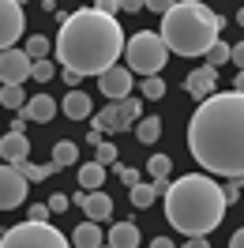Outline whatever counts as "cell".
<instances>
[{
	"mask_svg": "<svg viewBox=\"0 0 244 248\" xmlns=\"http://www.w3.org/2000/svg\"><path fill=\"white\" fill-rule=\"evenodd\" d=\"M188 151L211 177L244 181V94H211L188 121Z\"/></svg>",
	"mask_w": 244,
	"mask_h": 248,
	"instance_id": "6da1fadb",
	"label": "cell"
},
{
	"mask_svg": "<svg viewBox=\"0 0 244 248\" xmlns=\"http://www.w3.org/2000/svg\"><path fill=\"white\" fill-rule=\"evenodd\" d=\"M57 64L76 76H102L124 53V31L117 16H106L98 8H79L61 23L57 34Z\"/></svg>",
	"mask_w": 244,
	"mask_h": 248,
	"instance_id": "7a4b0ae2",
	"label": "cell"
},
{
	"mask_svg": "<svg viewBox=\"0 0 244 248\" xmlns=\"http://www.w3.org/2000/svg\"><path fill=\"white\" fill-rule=\"evenodd\" d=\"M226 196L222 185H214L211 173H184L181 181H169L166 192V218L177 233L207 237L226 218Z\"/></svg>",
	"mask_w": 244,
	"mask_h": 248,
	"instance_id": "3957f363",
	"label": "cell"
},
{
	"mask_svg": "<svg viewBox=\"0 0 244 248\" xmlns=\"http://www.w3.org/2000/svg\"><path fill=\"white\" fill-rule=\"evenodd\" d=\"M226 31V19L211 12L207 4L199 0H177L162 16V42H166L169 53L177 57H207V49L222 38Z\"/></svg>",
	"mask_w": 244,
	"mask_h": 248,
	"instance_id": "277c9868",
	"label": "cell"
},
{
	"mask_svg": "<svg viewBox=\"0 0 244 248\" xmlns=\"http://www.w3.org/2000/svg\"><path fill=\"white\" fill-rule=\"evenodd\" d=\"M124 57H128V72L136 76H162V68L169 64V49L162 42V34L154 31H136L124 42Z\"/></svg>",
	"mask_w": 244,
	"mask_h": 248,
	"instance_id": "5b68a950",
	"label": "cell"
},
{
	"mask_svg": "<svg viewBox=\"0 0 244 248\" xmlns=\"http://www.w3.org/2000/svg\"><path fill=\"white\" fill-rule=\"evenodd\" d=\"M0 248H72V241H64V233L49 222H19L0 237Z\"/></svg>",
	"mask_w": 244,
	"mask_h": 248,
	"instance_id": "8992f818",
	"label": "cell"
},
{
	"mask_svg": "<svg viewBox=\"0 0 244 248\" xmlns=\"http://www.w3.org/2000/svg\"><path fill=\"white\" fill-rule=\"evenodd\" d=\"M34 61L27 57V49H4L0 53V87H23L30 79Z\"/></svg>",
	"mask_w": 244,
	"mask_h": 248,
	"instance_id": "52a82bcc",
	"label": "cell"
},
{
	"mask_svg": "<svg viewBox=\"0 0 244 248\" xmlns=\"http://www.w3.org/2000/svg\"><path fill=\"white\" fill-rule=\"evenodd\" d=\"M23 31H27L23 8H19L15 0H0V53H4V49H15Z\"/></svg>",
	"mask_w": 244,
	"mask_h": 248,
	"instance_id": "ba28073f",
	"label": "cell"
},
{
	"mask_svg": "<svg viewBox=\"0 0 244 248\" xmlns=\"http://www.w3.org/2000/svg\"><path fill=\"white\" fill-rule=\"evenodd\" d=\"M23 200H27V177H23L15 166L0 162V211H12V207H19Z\"/></svg>",
	"mask_w": 244,
	"mask_h": 248,
	"instance_id": "9c48e42d",
	"label": "cell"
},
{
	"mask_svg": "<svg viewBox=\"0 0 244 248\" xmlns=\"http://www.w3.org/2000/svg\"><path fill=\"white\" fill-rule=\"evenodd\" d=\"M98 91L106 94L109 102H124L132 94V72H128V64H113L109 72H102L98 76Z\"/></svg>",
	"mask_w": 244,
	"mask_h": 248,
	"instance_id": "30bf717a",
	"label": "cell"
},
{
	"mask_svg": "<svg viewBox=\"0 0 244 248\" xmlns=\"http://www.w3.org/2000/svg\"><path fill=\"white\" fill-rule=\"evenodd\" d=\"M214 87H218V68H211V64H203V68H196V72H188V79H184V91L192 94V98H211Z\"/></svg>",
	"mask_w": 244,
	"mask_h": 248,
	"instance_id": "8fae6325",
	"label": "cell"
},
{
	"mask_svg": "<svg viewBox=\"0 0 244 248\" xmlns=\"http://www.w3.org/2000/svg\"><path fill=\"white\" fill-rule=\"evenodd\" d=\"M57 113H61V102H57V98H49V94H34L30 102L19 109V117H23V121H38V124L53 121Z\"/></svg>",
	"mask_w": 244,
	"mask_h": 248,
	"instance_id": "7c38bea8",
	"label": "cell"
},
{
	"mask_svg": "<svg viewBox=\"0 0 244 248\" xmlns=\"http://www.w3.org/2000/svg\"><path fill=\"white\" fill-rule=\"evenodd\" d=\"M27 155H30L27 132H8V136L0 140V158H4L8 166H19V162H27Z\"/></svg>",
	"mask_w": 244,
	"mask_h": 248,
	"instance_id": "4fadbf2b",
	"label": "cell"
},
{
	"mask_svg": "<svg viewBox=\"0 0 244 248\" xmlns=\"http://www.w3.org/2000/svg\"><path fill=\"white\" fill-rule=\"evenodd\" d=\"M83 215L91 218V222H109V218H113V200H109L102 188H98V192H87V200H83Z\"/></svg>",
	"mask_w": 244,
	"mask_h": 248,
	"instance_id": "5bb4252c",
	"label": "cell"
},
{
	"mask_svg": "<svg viewBox=\"0 0 244 248\" xmlns=\"http://www.w3.org/2000/svg\"><path fill=\"white\" fill-rule=\"evenodd\" d=\"M61 109H64V117H72V121H87V117L94 113L91 94H83V91H68L64 102H61Z\"/></svg>",
	"mask_w": 244,
	"mask_h": 248,
	"instance_id": "9a60e30c",
	"label": "cell"
},
{
	"mask_svg": "<svg viewBox=\"0 0 244 248\" xmlns=\"http://www.w3.org/2000/svg\"><path fill=\"white\" fill-rule=\"evenodd\" d=\"M106 245V237H102V230H98V222H79L76 233H72V248H102Z\"/></svg>",
	"mask_w": 244,
	"mask_h": 248,
	"instance_id": "2e32d148",
	"label": "cell"
},
{
	"mask_svg": "<svg viewBox=\"0 0 244 248\" xmlns=\"http://www.w3.org/2000/svg\"><path fill=\"white\" fill-rule=\"evenodd\" d=\"M106 245H113V248H139V226L136 222H117V226L109 230Z\"/></svg>",
	"mask_w": 244,
	"mask_h": 248,
	"instance_id": "e0dca14e",
	"label": "cell"
},
{
	"mask_svg": "<svg viewBox=\"0 0 244 248\" xmlns=\"http://www.w3.org/2000/svg\"><path fill=\"white\" fill-rule=\"evenodd\" d=\"M79 185H83V192H98V188L106 185V166H102V162L79 166Z\"/></svg>",
	"mask_w": 244,
	"mask_h": 248,
	"instance_id": "ac0fdd59",
	"label": "cell"
},
{
	"mask_svg": "<svg viewBox=\"0 0 244 248\" xmlns=\"http://www.w3.org/2000/svg\"><path fill=\"white\" fill-rule=\"evenodd\" d=\"M94 128H98L102 136H106V132H124V128H121V109H117V102H109V106L94 117Z\"/></svg>",
	"mask_w": 244,
	"mask_h": 248,
	"instance_id": "d6986e66",
	"label": "cell"
},
{
	"mask_svg": "<svg viewBox=\"0 0 244 248\" xmlns=\"http://www.w3.org/2000/svg\"><path fill=\"white\" fill-rule=\"evenodd\" d=\"M76 162H79V147H76V143L61 140L57 147H53V166H57V170H64V166H76Z\"/></svg>",
	"mask_w": 244,
	"mask_h": 248,
	"instance_id": "ffe728a7",
	"label": "cell"
},
{
	"mask_svg": "<svg viewBox=\"0 0 244 248\" xmlns=\"http://www.w3.org/2000/svg\"><path fill=\"white\" fill-rule=\"evenodd\" d=\"M136 136H139V143H158V136H162V121L158 117H139V124H136Z\"/></svg>",
	"mask_w": 244,
	"mask_h": 248,
	"instance_id": "44dd1931",
	"label": "cell"
},
{
	"mask_svg": "<svg viewBox=\"0 0 244 248\" xmlns=\"http://www.w3.org/2000/svg\"><path fill=\"white\" fill-rule=\"evenodd\" d=\"M117 109H121V128H128V124H136L143 117V102H139L136 94H128L124 102H117Z\"/></svg>",
	"mask_w": 244,
	"mask_h": 248,
	"instance_id": "7402d4cb",
	"label": "cell"
},
{
	"mask_svg": "<svg viewBox=\"0 0 244 248\" xmlns=\"http://www.w3.org/2000/svg\"><path fill=\"white\" fill-rule=\"evenodd\" d=\"M15 170L23 173V177H27V185H30V181H46V177H53V173H57V166H53V162H49V166H38V162H30V158H27V162H19Z\"/></svg>",
	"mask_w": 244,
	"mask_h": 248,
	"instance_id": "603a6c76",
	"label": "cell"
},
{
	"mask_svg": "<svg viewBox=\"0 0 244 248\" xmlns=\"http://www.w3.org/2000/svg\"><path fill=\"white\" fill-rule=\"evenodd\" d=\"M49 49H53V42H49L46 34H30V38H27V57H30V61H46Z\"/></svg>",
	"mask_w": 244,
	"mask_h": 248,
	"instance_id": "cb8c5ba5",
	"label": "cell"
},
{
	"mask_svg": "<svg viewBox=\"0 0 244 248\" xmlns=\"http://www.w3.org/2000/svg\"><path fill=\"white\" fill-rule=\"evenodd\" d=\"M128 196H132V207H139V211H143V207H151V203L158 200V188H154V181H151V185H136Z\"/></svg>",
	"mask_w": 244,
	"mask_h": 248,
	"instance_id": "d4e9b609",
	"label": "cell"
},
{
	"mask_svg": "<svg viewBox=\"0 0 244 248\" xmlns=\"http://www.w3.org/2000/svg\"><path fill=\"white\" fill-rule=\"evenodd\" d=\"M30 102L27 94H23V87H0V106L4 109H23Z\"/></svg>",
	"mask_w": 244,
	"mask_h": 248,
	"instance_id": "484cf974",
	"label": "cell"
},
{
	"mask_svg": "<svg viewBox=\"0 0 244 248\" xmlns=\"http://www.w3.org/2000/svg\"><path fill=\"white\" fill-rule=\"evenodd\" d=\"M147 170H151V181H169V170H173V162H169V155H151Z\"/></svg>",
	"mask_w": 244,
	"mask_h": 248,
	"instance_id": "4316f807",
	"label": "cell"
},
{
	"mask_svg": "<svg viewBox=\"0 0 244 248\" xmlns=\"http://www.w3.org/2000/svg\"><path fill=\"white\" fill-rule=\"evenodd\" d=\"M139 91H143V98H154V102H158V98L166 94V79H162V76H147Z\"/></svg>",
	"mask_w": 244,
	"mask_h": 248,
	"instance_id": "83f0119b",
	"label": "cell"
},
{
	"mask_svg": "<svg viewBox=\"0 0 244 248\" xmlns=\"http://www.w3.org/2000/svg\"><path fill=\"white\" fill-rule=\"evenodd\" d=\"M30 76L38 79V83H49V79L57 76V64L49 61V57H46V61H34V68H30Z\"/></svg>",
	"mask_w": 244,
	"mask_h": 248,
	"instance_id": "f1b7e54d",
	"label": "cell"
},
{
	"mask_svg": "<svg viewBox=\"0 0 244 248\" xmlns=\"http://www.w3.org/2000/svg\"><path fill=\"white\" fill-rule=\"evenodd\" d=\"M226 61H229V46L218 38V42L207 49V64H211V68H218V64H226Z\"/></svg>",
	"mask_w": 244,
	"mask_h": 248,
	"instance_id": "f546056e",
	"label": "cell"
},
{
	"mask_svg": "<svg viewBox=\"0 0 244 248\" xmlns=\"http://www.w3.org/2000/svg\"><path fill=\"white\" fill-rule=\"evenodd\" d=\"M94 162H102V166H113V162H117V147L102 140L98 147H94Z\"/></svg>",
	"mask_w": 244,
	"mask_h": 248,
	"instance_id": "4dcf8cb0",
	"label": "cell"
},
{
	"mask_svg": "<svg viewBox=\"0 0 244 248\" xmlns=\"http://www.w3.org/2000/svg\"><path fill=\"white\" fill-rule=\"evenodd\" d=\"M68 207H72V200H68V196H64V192H57V196H53V200H49V211H53V215H64V211H68Z\"/></svg>",
	"mask_w": 244,
	"mask_h": 248,
	"instance_id": "1f68e13d",
	"label": "cell"
},
{
	"mask_svg": "<svg viewBox=\"0 0 244 248\" xmlns=\"http://www.w3.org/2000/svg\"><path fill=\"white\" fill-rule=\"evenodd\" d=\"M241 185H244V181H229V185H222V196H226V203H237V200H241Z\"/></svg>",
	"mask_w": 244,
	"mask_h": 248,
	"instance_id": "d6a6232c",
	"label": "cell"
},
{
	"mask_svg": "<svg viewBox=\"0 0 244 248\" xmlns=\"http://www.w3.org/2000/svg\"><path fill=\"white\" fill-rule=\"evenodd\" d=\"M49 215H53L49 203H34V207H30V222H49Z\"/></svg>",
	"mask_w": 244,
	"mask_h": 248,
	"instance_id": "836d02e7",
	"label": "cell"
},
{
	"mask_svg": "<svg viewBox=\"0 0 244 248\" xmlns=\"http://www.w3.org/2000/svg\"><path fill=\"white\" fill-rule=\"evenodd\" d=\"M117 173H121V181H124L128 188H136V185H139V170H132V166H121Z\"/></svg>",
	"mask_w": 244,
	"mask_h": 248,
	"instance_id": "e575fe53",
	"label": "cell"
},
{
	"mask_svg": "<svg viewBox=\"0 0 244 248\" xmlns=\"http://www.w3.org/2000/svg\"><path fill=\"white\" fill-rule=\"evenodd\" d=\"M117 4H121V12H128V16H132V12H143V8H147V0H117Z\"/></svg>",
	"mask_w": 244,
	"mask_h": 248,
	"instance_id": "d590c367",
	"label": "cell"
},
{
	"mask_svg": "<svg viewBox=\"0 0 244 248\" xmlns=\"http://www.w3.org/2000/svg\"><path fill=\"white\" fill-rule=\"evenodd\" d=\"M173 4H177V0H147V8H151V12H158V16H166Z\"/></svg>",
	"mask_w": 244,
	"mask_h": 248,
	"instance_id": "8d00e7d4",
	"label": "cell"
},
{
	"mask_svg": "<svg viewBox=\"0 0 244 248\" xmlns=\"http://www.w3.org/2000/svg\"><path fill=\"white\" fill-rule=\"evenodd\" d=\"M94 8H98V12H106V16H117V12H121V4H117V0H98Z\"/></svg>",
	"mask_w": 244,
	"mask_h": 248,
	"instance_id": "74e56055",
	"label": "cell"
},
{
	"mask_svg": "<svg viewBox=\"0 0 244 248\" xmlns=\"http://www.w3.org/2000/svg\"><path fill=\"white\" fill-rule=\"evenodd\" d=\"M229 61H233V64H241V68H244V42L229 46Z\"/></svg>",
	"mask_w": 244,
	"mask_h": 248,
	"instance_id": "f35d334b",
	"label": "cell"
},
{
	"mask_svg": "<svg viewBox=\"0 0 244 248\" xmlns=\"http://www.w3.org/2000/svg\"><path fill=\"white\" fill-rule=\"evenodd\" d=\"M184 248H211V241H207V237H188Z\"/></svg>",
	"mask_w": 244,
	"mask_h": 248,
	"instance_id": "ab89813d",
	"label": "cell"
},
{
	"mask_svg": "<svg viewBox=\"0 0 244 248\" xmlns=\"http://www.w3.org/2000/svg\"><path fill=\"white\" fill-rule=\"evenodd\" d=\"M229 248H244V226L233 233V237H229Z\"/></svg>",
	"mask_w": 244,
	"mask_h": 248,
	"instance_id": "60d3db41",
	"label": "cell"
},
{
	"mask_svg": "<svg viewBox=\"0 0 244 248\" xmlns=\"http://www.w3.org/2000/svg\"><path fill=\"white\" fill-rule=\"evenodd\" d=\"M151 248H173V241H169V237H154Z\"/></svg>",
	"mask_w": 244,
	"mask_h": 248,
	"instance_id": "b9f144b4",
	"label": "cell"
},
{
	"mask_svg": "<svg viewBox=\"0 0 244 248\" xmlns=\"http://www.w3.org/2000/svg\"><path fill=\"white\" fill-rule=\"evenodd\" d=\"M27 124H30V121H23V117H15V121H12V132H27Z\"/></svg>",
	"mask_w": 244,
	"mask_h": 248,
	"instance_id": "7bdbcfd3",
	"label": "cell"
},
{
	"mask_svg": "<svg viewBox=\"0 0 244 248\" xmlns=\"http://www.w3.org/2000/svg\"><path fill=\"white\" fill-rule=\"evenodd\" d=\"M233 91H241V94H244V68L237 72V79H233Z\"/></svg>",
	"mask_w": 244,
	"mask_h": 248,
	"instance_id": "ee69618b",
	"label": "cell"
},
{
	"mask_svg": "<svg viewBox=\"0 0 244 248\" xmlns=\"http://www.w3.org/2000/svg\"><path fill=\"white\" fill-rule=\"evenodd\" d=\"M237 23H241V27H244V8H241V12H237Z\"/></svg>",
	"mask_w": 244,
	"mask_h": 248,
	"instance_id": "f6af8a7d",
	"label": "cell"
},
{
	"mask_svg": "<svg viewBox=\"0 0 244 248\" xmlns=\"http://www.w3.org/2000/svg\"><path fill=\"white\" fill-rule=\"evenodd\" d=\"M15 4H27V0H15Z\"/></svg>",
	"mask_w": 244,
	"mask_h": 248,
	"instance_id": "bcb514c9",
	"label": "cell"
},
{
	"mask_svg": "<svg viewBox=\"0 0 244 248\" xmlns=\"http://www.w3.org/2000/svg\"><path fill=\"white\" fill-rule=\"evenodd\" d=\"M102 248H113V245H102Z\"/></svg>",
	"mask_w": 244,
	"mask_h": 248,
	"instance_id": "7dc6e473",
	"label": "cell"
}]
</instances>
